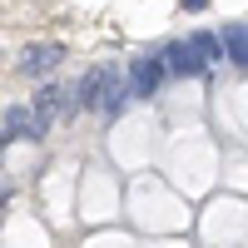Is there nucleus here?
Listing matches in <instances>:
<instances>
[{
  "instance_id": "obj_1",
  "label": "nucleus",
  "mask_w": 248,
  "mask_h": 248,
  "mask_svg": "<svg viewBox=\"0 0 248 248\" xmlns=\"http://www.w3.org/2000/svg\"><path fill=\"white\" fill-rule=\"evenodd\" d=\"M79 105H85V109H105V114H119L124 105H129V90H124L119 70H109V65L90 70V75H85V85H79Z\"/></svg>"
},
{
  "instance_id": "obj_2",
  "label": "nucleus",
  "mask_w": 248,
  "mask_h": 248,
  "mask_svg": "<svg viewBox=\"0 0 248 248\" xmlns=\"http://www.w3.org/2000/svg\"><path fill=\"white\" fill-rule=\"evenodd\" d=\"M164 65H169V75H184V79H194V75H203L209 55L199 50V40H184V45H169V50H164Z\"/></svg>"
},
{
  "instance_id": "obj_3",
  "label": "nucleus",
  "mask_w": 248,
  "mask_h": 248,
  "mask_svg": "<svg viewBox=\"0 0 248 248\" xmlns=\"http://www.w3.org/2000/svg\"><path fill=\"white\" fill-rule=\"evenodd\" d=\"M60 60H65V45H55V40H35V45L20 50V75H45L55 70Z\"/></svg>"
},
{
  "instance_id": "obj_4",
  "label": "nucleus",
  "mask_w": 248,
  "mask_h": 248,
  "mask_svg": "<svg viewBox=\"0 0 248 248\" xmlns=\"http://www.w3.org/2000/svg\"><path fill=\"white\" fill-rule=\"evenodd\" d=\"M65 99H70V94L60 90V85H45V90L35 94V105H30V119H35V129H40V134H45L50 124H55V114L65 109Z\"/></svg>"
},
{
  "instance_id": "obj_5",
  "label": "nucleus",
  "mask_w": 248,
  "mask_h": 248,
  "mask_svg": "<svg viewBox=\"0 0 248 248\" xmlns=\"http://www.w3.org/2000/svg\"><path fill=\"white\" fill-rule=\"evenodd\" d=\"M164 75H169L164 60H139V65L129 70V94H154L164 85Z\"/></svg>"
},
{
  "instance_id": "obj_6",
  "label": "nucleus",
  "mask_w": 248,
  "mask_h": 248,
  "mask_svg": "<svg viewBox=\"0 0 248 248\" xmlns=\"http://www.w3.org/2000/svg\"><path fill=\"white\" fill-rule=\"evenodd\" d=\"M223 40H229V60L238 70H248V30H229Z\"/></svg>"
},
{
  "instance_id": "obj_7",
  "label": "nucleus",
  "mask_w": 248,
  "mask_h": 248,
  "mask_svg": "<svg viewBox=\"0 0 248 248\" xmlns=\"http://www.w3.org/2000/svg\"><path fill=\"white\" fill-rule=\"evenodd\" d=\"M194 40H199V50L209 55V65H218V60H223V45H229V40H214V35H194Z\"/></svg>"
},
{
  "instance_id": "obj_8",
  "label": "nucleus",
  "mask_w": 248,
  "mask_h": 248,
  "mask_svg": "<svg viewBox=\"0 0 248 248\" xmlns=\"http://www.w3.org/2000/svg\"><path fill=\"white\" fill-rule=\"evenodd\" d=\"M179 5H184V10H203V5H209V0H179Z\"/></svg>"
}]
</instances>
